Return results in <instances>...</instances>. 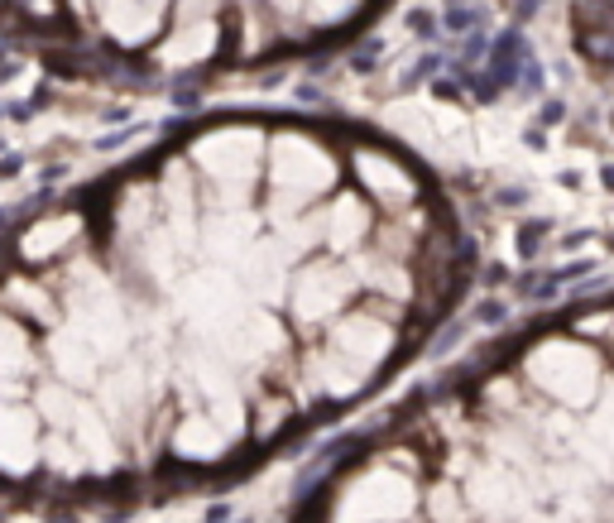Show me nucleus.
Instances as JSON below:
<instances>
[{
  "mask_svg": "<svg viewBox=\"0 0 614 523\" xmlns=\"http://www.w3.org/2000/svg\"><path fill=\"white\" fill-rule=\"evenodd\" d=\"M389 0H0L15 29L87 77L149 82L163 67L212 72L326 49Z\"/></svg>",
  "mask_w": 614,
  "mask_h": 523,
  "instance_id": "f257e3e1",
  "label": "nucleus"
},
{
  "mask_svg": "<svg viewBox=\"0 0 614 523\" xmlns=\"http://www.w3.org/2000/svg\"><path fill=\"white\" fill-rule=\"evenodd\" d=\"M571 39L590 72L614 86V0H571Z\"/></svg>",
  "mask_w": 614,
  "mask_h": 523,
  "instance_id": "f03ea898",
  "label": "nucleus"
}]
</instances>
